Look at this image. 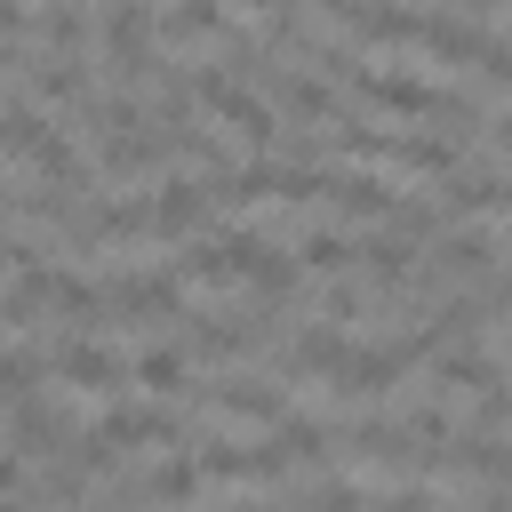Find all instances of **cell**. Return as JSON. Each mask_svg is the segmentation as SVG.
<instances>
[{
    "mask_svg": "<svg viewBox=\"0 0 512 512\" xmlns=\"http://www.w3.org/2000/svg\"><path fill=\"white\" fill-rule=\"evenodd\" d=\"M24 256H32V240H24V232H8V224H0V272H16V264H24Z\"/></svg>",
    "mask_w": 512,
    "mask_h": 512,
    "instance_id": "18",
    "label": "cell"
},
{
    "mask_svg": "<svg viewBox=\"0 0 512 512\" xmlns=\"http://www.w3.org/2000/svg\"><path fill=\"white\" fill-rule=\"evenodd\" d=\"M336 24H344L352 40H368V48H416V32H424V16H416L408 0H352Z\"/></svg>",
    "mask_w": 512,
    "mask_h": 512,
    "instance_id": "9",
    "label": "cell"
},
{
    "mask_svg": "<svg viewBox=\"0 0 512 512\" xmlns=\"http://www.w3.org/2000/svg\"><path fill=\"white\" fill-rule=\"evenodd\" d=\"M72 440H80L72 416L48 408L40 392H16V400H8V448H16V456H64Z\"/></svg>",
    "mask_w": 512,
    "mask_h": 512,
    "instance_id": "7",
    "label": "cell"
},
{
    "mask_svg": "<svg viewBox=\"0 0 512 512\" xmlns=\"http://www.w3.org/2000/svg\"><path fill=\"white\" fill-rule=\"evenodd\" d=\"M0 456H8V440H0Z\"/></svg>",
    "mask_w": 512,
    "mask_h": 512,
    "instance_id": "21",
    "label": "cell"
},
{
    "mask_svg": "<svg viewBox=\"0 0 512 512\" xmlns=\"http://www.w3.org/2000/svg\"><path fill=\"white\" fill-rule=\"evenodd\" d=\"M416 248H424V240H408V232L376 224V232L360 240V272H368V288H400V280L416 272Z\"/></svg>",
    "mask_w": 512,
    "mask_h": 512,
    "instance_id": "11",
    "label": "cell"
},
{
    "mask_svg": "<svg viewBox=\"0 0 512 512\" xmlns=\"http://www.w3.org/2000/svg\"><path fill=\"white\" fill-rule=\"evenodd\" d=\"M232 8H256V16H272V8H280V0H232Z\"/></svg>",
    "mask_w": 512,
    "mask_h": 512,
    "instance_id": "19",
    "label": "cell"
},
{
    "mask_svg": "<svg viewBox=\"0 0 512 512\" xmlns=\"http://www.w3.org/2000/svg\"><path fill=\"white\" fill-rule=\"evenodd\" d=\"M200 408L224 416V424H280L288 416V384H272V376H224V384L200 392Z\"/></svg>",
    "mask_w": 512,
    "mask_h": 512,
    "instance_id": "5",
    "label": "cell"
},
{
    "mask_svg": "<svg viewBox=\"0 0 512 512\" xmlns=\"http://www.w3.org/2000/svg\"><path fill=\"white\" fill-rule=\"evenodd\" d=\"M344 360H352V344H344V328L336 320H304V328H288V352H280V384H336L344 376Z\"/></svg>",
    "mask_w": 512,
    "mask_h": 512,
    "instance_id": "4",
    "label": "cell"
},
{
    "mask_svg": "<svg viewBox=\"0 0 512 512\" xmlns=\"http://www.w3.org/2000/svg\"><path fill=\"white\" fill-rule=\"evenodd\" d=\"M416 48H424L432 64H480V48H488V32L472 24V8H464V16H424V32H416Z\"/></svg>",
    "mask_w": 512,
    "mask_h": 512,
    "instance_id": "10",
    "label": "cell"
},
{
    "mask_svg": "<svg viewBox=\"0 0 512 512\" xmlns=\"http://www.w3.org/2000/svg\"><path fill=\"white\" fill-rule=\"evenodd\" d=\"M48 368H56L72 392H120V384L136 376V360H120L112 344H96V336H80V328L48 344Z\"/></svg>",
    "mask_w": 512,
    "mask_h": 512,
    "instance_id": "3",
    "label": "cell"
},
{
    "mask_svg": "<svg viewBox=\"0 0 512 512\" xmlns=\"http://www.w3.org/2000/svg\"><path fill=\"white\" fill-rule=\"evenodd\" d=\"M192 368H200V360H192L184 344H152V352H136V384H144L152 400H184V392H192Z\"/></svg>",
    "mask_w": 512,
    "mask_h": 512,
    "instance_id": "13",
    "label": "cell"
},
{
    "mask_svg": "<svg viewBox=\"0 0 512 512\" xmlns=\"http://www.w3.org/2000/svg\"><path fill=\"white\" fill-rule=\"evenodd\" d=\"M392 200H400V192H392L384 176H352V168H336V184H328V208L352 216V224H384Z\"/></svg>",
    "mask_w": 512,
    "mask_h": 512,
    "instance_id": "12",
    "label": "cell"
},
{
    "mask_svg": "<svg viewBox=\"0 0 512 512\" xmlns=\"http://www.w3.org/2000/svg\"><path fill=\"white\" fill-rule=\"evenodd\" d=\"M0 336H8V320H0Z\"/></svg>",
    "mask_w": 512,
    "mask_h": 512,
    "instance_id": "20",
    "label": "cell"
},
{
    "mask_svg": "<svg viewBox=\"0 0 512 512\" xmlns=\"http://www.w3.org/2000/svg\"><path fill=\"white\" fill-rule=\"evenodd\" d=\"M344 88H352L360 104L392 112V120H432V112H440V88H432V80H416V72H368V64H360Z\"/></svg>",
    "mask_w": 512,
    "mask_h": 512,
    "instance_id": "6",
    "label": "cell"
},
{
    "mask_svg": "<svg viewBox=\"0 0 512 512\" xmlns=\"http://www.w3.org/2000/svg\"><path fill=\"white\" fill-rule=\"evenodd\" d=\"M400 376H408V344H352L336 392H344V400H392Z\"/></svg>",
    "mask_w": 512,
    "mask_h": 512,
    "instance_id": "8",
    "label": "cell"
},
{
    "mask_svg": "<svg viewBox=\"0 0 512 512\" xmlns=\"http://www.w3.org/2000/svg\"><path fill=\"white\" fill-rule=\"evenodd\" d=\"M384 224H392V232H408V240H440V224H448V208H440V192H432V200H424V192H400Z\"/></svg>",
    "mask_w": 512,
    "mask_h": 512,
    "instance_id": "17",
    "label": "cell"
},
{
    "mask_svg": "<svg viewBox=\"0 0 512 512\" xmlns=\"http://www.w3.org/2000/svg\"><path fill=\"white\" fill-rule=\"evenodd\" d=\"M264 440L288 464H328L336 456V424H320V416H280V424H264Z\"/></svg>",
    "mask_w": 512,
    "mask_h": 512,
    "instance_id": "14",
    "label": "cell"
},
{
    "mask_svg": "<svg viewBox=\"0 0 512 512\" xmlns=\"http://www.w3.org/2000/svg\"><path fill=\"white\" fill-rule=\"evenodd\" d=\"M296 256H304V272H312V280H336V272H352V264H360V240H344L336 224H304V232H296Z\"/></svg>",
    "mask_w": 512,
    "mask_h": 512,
    "instance_id": "16",
    "label": "cell"
},
{
    "mask_svg": "<svg viewBox=\"0 0 512 512\" xmlns=\"http://www.w3.org/2000/svg\"><path fill=\"white\" fill-rule=\"evenodd\" d=\"M184 272L176 264H152V272H112L104 280V304H112V320H136V328H152V320H184Z\"/></svg>",
    "mask_w": 512,
    "mask_h": 512,
    "instance_id": "1",
    "label": "cell"
},
{
    "mask_svg": "<svg viewBox=\"0 0 512 512\" xmlns=\"http://www.w3.org/2000/svg\"><path fill=\"white\" fill-rule=\"evenodd\" d=\"M160 40H232V8L224 0H168Z\"/></svg>",
    "mask_w": 512,
    "mask_h": 512,
    "instance_id": "15",
    "label": "cell"
},
{
    "mask_svg": "<svg viewBox=\"0 0 512 512\" xmlns=\"http://www.w3.org/2000/svg\"><path fill=\"white\" fill-rule=\"evenodd\" d=\"M144 200H152V240H192V232H208V216H216V184H208L200 168L160 176Z\"/></svg>",
    "mask_w": 512,
    "mask_h": 512,
    "instance_id": "2",
    "label": "cell"
}]
</instances>
